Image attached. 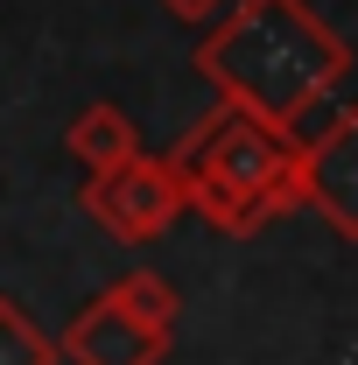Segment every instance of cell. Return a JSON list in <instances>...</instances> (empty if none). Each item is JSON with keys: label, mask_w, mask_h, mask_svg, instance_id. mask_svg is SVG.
Listing matches in <instances>:
<instances>
[{"label": "cell", "mask_w": 358, "mask_h": 365, "mask_svg": "<svg viewBox=\"0 0 358 365\" xmlns=\"http://www.w3.org/2000/svg\"><path fill=\"white\" fill-rule=\"evenodd\" d=\"M352 49L310 0H232L197 49V78H211L232 113L295 134L344 85Z\"/></svg>", "instance_id": "6da1fadb"}, {"label": "cell", "mask_w": 358, "mask_h": 365, "mask_svg": "<svg viewBox=\"0 0 358 365\" xmlns=\"http://www.w3.org/2000/svg\"><path fill=\"white\" fill-rule=\"evenodd\" d=\"M183 182V211H197L225 239H253L260 225L302 211V148L260 120L211 106L190 134L162 155Z\"/></svg>", "instance_id": "7a4b0ae2"}, {"label": "cell", "mask_w": 358, "mask_h": 365, "mask_svg": "<svg viewBox=\"0 0 358 365\" xmlns=\"http://www.w3.org/2000/svg\"><path fill=\"white\" fill-rule=\"evenodd\" d=\"M78 211L120 246H155L183 218V182L162 155H134V162H120L106 176H85Z\"/></svg>", "instance_id": "3957f363"}, {"label": "cell", "mask_w": 358, "mask_h": 365, "mask_svg": "<svg viewBox=\"0 0 358 365\" xmlns=\"http://www.w3.org/2000/svg\"><path fill=\"white\" fill-rule=\"evenodd\" d=\"M176 351V323H155V317H134L113 288L85 302L78 317L63 323L56 337V359L63 365H162Z\"/></svg>", "instance_id": "277c9868"}, {"label": "cell", "mask_w": 358, "mask_h": 365, "mask_svg": "<svg viewBox=\"0 0 358 365\" xmlns=\"http://www.w3.org/2000/svg\"><path fill=\"white\" fill-rule=\"evenodd\" d=\"M302 148V211H316L337 239L358 246V106H337L323 134H295Z\"/></svg>", "instance_id": "5b68a950"}, {"label": "cell", "mask_w": 358, "mask_h": 365, "mask_svg": "<svg viewBox=\"0 0 358 365\" xmlns=\"http://www.w3.org/2000/svg\"><path fill=\"white\" fill-rule=\"evenodd\" d=\"M63 148H71V162H85V176H106V169H120V162H134V155H140V127H134L127 106L91 98L85 113L63 127Z\"/></svg>", "instance_id": "8992f818"}, {"label": "cell", "mask_w": 358, "mask_h": 365, "mask_svg": "<svg viewBox=\"0 0 358 365\" xmlns=\"http://www.w3.org/2000/svg\"><path fill=\"white\" fill-rule=\"evenodd\" d=\"M0 365H63L56 359V337L14 295H0Z\"/></svg>", "instance_id": "52a82bcc"}, {"label": "cell", "mask_w": 358, "mask_h": 365, "mask_svg": "<svg viewBox=\"0 0 358 365\" xmlns=\"http://www.w3.org/2000/svg\"><path fill=\"white\" fill-rule=\"evenodd\" d=\"M162 7H169L176 21H190V29H211V21H218L232 0H162Z\"/></svg>", "instance_id": "ba28073f"}]
</instances>
